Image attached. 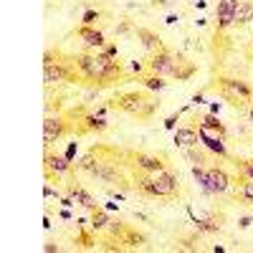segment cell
<instances>
[{
  "mask_svg": "<svg viewBox=\"0 0 253 253\" xmlns=\"http://www.w3.org/2000/svg\"><path fill=\"white\" fill-rule=\"evenodd\" d=\"M76 69L81 71V76L91 81L94 86H107V84H119L124 79V71L119 66L117 58H107L101 53H76L74 56Z\"/></svg>",
  "mask_w": 253,
  "mask_h": 253,
  "instance_id": "cell-1",
  "label": "cell"
},
{
  "mask_svg": "<svg viewBox=\"0 0 253 253\" xmlns=\"http://www.w3.org/2000/svg\"><path fill=\"white\" fill-rule=\"evenodd\" d=\"M139 193L150 195V198H175L180 193V180L172 170H162V172H142L132 177Z\"/></svg>",
  "mask_w": 253,
  "mask_h": 253,
  "instance_id": "cell-2",
  "label": "cell"
},
{
  "mask_svg": "<svg viewBox=\"0 0 253 253\" xmlns=\"http://www.w3.org/2000/svg\"><path fill=\"white\" fill-rule=\"evenodd\" d=\"M107 107H114L124 114H129V117H137V119H152L160 109V101L152 96V94H147V91H124V94H117Z\"/></svg>",
  "mask_w": 253,
  "mask_h": 253,
  "instance_id": "cell-3",
  "label": "cell"
},
{
  "mask_svg": "<svg viewBox=\"0 0 253 253\" xmlns=\"http://www.w3.org/2000/svg\"><path fill=\"white\" fill-rule=\"evenodd\" d=\"M213 86L218 89V94L230 101L233 107H251V101H253V89L248 86L246 81L241 79H233V76H218Z\"/></svg>",
  "mask_w": 253,
  "mask_h": 253,
  "instance_id": "cell-4",
  "label": "cell"
},
{
  "mask_svg": "<svg viewBox=\"0 0 253 253\" xmlns=\"http://www.w3.org/2000/svg\"><path fill=\"white\" fill-rule=\"evenodd\" d=\"M81 76V71L76 69L74 56L71 61H43V81L48 84H76Z\"/></svg>",
  "mask_w": 253,
  "mask_h": 253,
  "instance_id": "cell-5",
  "label": "cell"
},
{
  "mask_svg": "<svg viewBox=\"0 0 253 253\" xmlns=\"http://www.w3.org/2000/svg\"><path fill=\"white\" fill-rule=\"evenodd\" d=\"M180 58H182V53H172V51H167L165 46L160 48V51H155L152 53V58H150V71L152 74H157V76H170V79H175L177 76V69H180Z\"/></svg>",
  "mask_w": 253,
  "mask_h": 253,
  "instance_id": "cell-6",
  "label": "cell"
},
{
  "mask_svg": "<svg viewBox=\"0 0 253 253\" xmlns=\"http://www.w3.org/2000/svg\"><path fill=\"white\" fill-rule=\"evenodd\" d=\"M230 187V175L223 170V167H208V177H205V185H203V190L208 195H220V193H225V190Z\"/></svg>",
  "mask_w": 253,
  "mask_h": 253,
  "instance_id": "cell-7",
  "label": "cell"
},
{
  "mask_svg": "<svg viewBox=\"0 0 253 253\" xmlns=\"http://www.w3.org/2000/svg\"><path fill=\"white\" fill-rule=\"evenodd\" d=\"M71 129H76V126H69L66 117H46V122H43V142H46V144H53V142H58L63 134H69ZM76 132H79V129H76Z\"/></svg>",
  "mask_w": 253,
  "mask_h": 253,
  "instance_id": "cell-8",
  "label": "cell"
},
{
  "mask_svg": "<svg viewBox=\"0 0 253 253\" xmlns=\"http://www.w3.org/2000/svg\"><path fill=\"white\" fill-rule=\"evenodd\" d=\"M238 5H241V0H218V5H215V18H218L215 36H218V33H223L225 28L233 26Z\"/></svg>",
  "mask_w": 253,
  "mask_h": 253,
  "instance_id": "cell-9",
  "label": "cell"
},
{
  "mask_svg": "<svg viewBox=\"0 0 253 253\" xmlns=\"http://www.w3.org/2000/svg\"><path fill=\"white\" fill-rule=\"evenodd\" d=\"M109 230H112V236H117V243H124V248H139L147 241L142 233H137L134 228L124 225V223H112Z\"/></svg>",
  "mask_w": 253,
  "mask_h": 253,
  "instance_id": "cell-10",
  "label": "cell"
},
{
  "mask_svg": "<svg viewBox=\"0 0 253 253\" xmlns=\"http://www.w3.org/2000/svg\"><path fill=\"white\" fill-rule=\"evenodd\" d=\"M74 170V162L71 160H66V155H56V152H48L46 155V177H48V182H58V177L63 175V172H71Z\"/></svg>",
  "mask_w": 253,
  "mask_h": 253,
  "instance_id": "cell-11",
  "label": "cell"
},
{
  "mask_svg": "<svg viewBox=\"0 0 253 253\" xmlns=\"http://www.w3.org/2000/svg\"><path fill=\"white\" fill-rule=\"evenodd\" d=\"M129 157L137 165V170H142V172H162V170H167V157L165 155H144V152L132 155L129 152Z\"/></svg>",
  "mask_w": 253,
  "mask_h": 253,
  "instance_id": "cell-12",
  "label": "cell"
},
{
  "mask_svg": "<svg viewBox=\"0 0 253 253\" xmlns=\"http://www.w3.org/2000/svg\"><path fill=\"white\" fill-rule=\"evenodd\" d=\"M198 132H200V142L208 147L210 152H215L218 157H228V150H225V144H223V139H225V137H220L218 132L203 129V126H198Z\"/></svg>",
  "mask_w": 253,
  "mask_h": 253,
  "instance_id": "cell-13",
  "label": "cell"
},
{
  "mask_svg": "<svg viewBox=\"0 0 253 253\" xmlns=\"http://www.w3.org/2000/svg\"><path fill=\"white\" fill-rule=\"evenodd\" d=\"M76 33H79V38H84V43H86L89 48L101 51L104 46H107V41H104V33H101V31H96L94 26H81Z\"/></svg>",
  "mask_w": 253,
  "mask_h": 253,
  "instance_id": "cell-14",
  "label": "cell"
},
{
  "mask_svg": "<svg viewBox=\"0 0 253 253\" xmlns=\"http://www.w3.org/2000/svg\"><path fill=\"white\" fill-rule=\"evenodd\" d=\"M200 142V132L195 126H177L175 129V144L180 147H198Z\"/></svg>",
  "mask_w": 253,
  "mask_h": 253,
  "instance_id": "cell-15",
  "label": "cell"
},
{
  "mask_svg": "<svg viewBox=\"0 0 253 253\" xmlns=\"http://www.w3.org/2000/svg\"><path fill=\"white\" fill-rule=\"evenodd\" d=\"M134 33H137V38L142 41V46L147 51H160L162 48V41H160V36L155 31H150V28H134Z\"/></svg>",
  "mask_w": 253,
  "mask_h": 253,
  "instance_id": "cell-16",
  "label": "cell"
},
{
  "mask_svg": "<svg viewBox=\"0 0 253 253\" xmlns=\"http://www.w3.org/2000/svg\"><path fill=\"white\" fill-rule=\"evenodd\" d=\"M69 195L79 203V205H84V208H86V210H94V208H99V203L86 193V190H84V187H79V185H69Z\"/></svg>",
  "mask_w": 253,
  "mask_h": 253,
  "instance_id": "cell-17",
  "label": "cell"
},
{
  "mask_svg": "<svg viewBox=\"0 0 253 253\" xmlns=\"http://www.w3.org/2000/svg\"><path fill=\"white\" fill-rule=\"evenodd\" d=\"M198 126H203V129H210V132H218L220 137H225L228 134V129H225V124L218 119V114H213V112H210V114H205L203 119H200V124Z\"/></svg>",
  "mask_w": 253,
  "mask_h": 253,
  "instance_id": "cell-18",
  "label": "cell"
},
{
  "mask_svg": "<svg viewBox=\"0 0 253 253\" xmlns=\"http://www.w3.org/2000/svg\"><path fill=\"white\" fill-rule=\"evenodd\" d=\"M253 20V3L251 0H241V5L236 10V20H233V26H246Z\"/></svg>",
  "mask_w": 253,
  "mask_h": 253,
  "instance_id": "cell-19",
  "label": "cell"
},
{
  "mask_svg": "<svg viewBox=\"0 0 253 253\" xmlns=\"http://www.w3.org/2000/svg\"><path fill=\"white\" fill-rule=\"evenodd\" d=\"M112 225L109 215H107V210L104 208H94L91 210V230H107Z\"/></svg>",
  "mask_w": 253,
  "mask_h": 253,
  "instance_id": "cell-20",
  "label": "cell"
},
{
  "mask_svg": "<svg viewBox=\"0 0 253 253\" xmlns=\"http://www.w3.org/2000/svg\"><path fill=\"white\" fill-rule=\"evenodd\" d=\"M147 89H152V91H160V89H165L167 86V81H165V76H157V74H152V76H142L139 79Z\"/></svg>",
  "mask_w": 253,
  "mask_h": 253,
  "instance_id": "cell-21",
  "label": "cell"
},
{
  "mask_svg": "<svg viewBox=\"0 0 253 253\" xmlns=\"http://www.w3.org/2000/svg\"><path fill=\"white\" fill-rule=\"evenodd\" d=\"M195 228H198V233H218V230H220V223H215V220H200V218H195Z\"/></svg>",
  "mask_w": 253,
  "mask_h": 253,
  "instance_id": "cell-22",
  "label": "cell"
},
{
  "mask_svg": "<svg viewBox=\"0 0 253 253\" xmlns=\"http://www.w3.org/2000/svg\"><path fill=\"white\" fill-rule=\"evenodd\" d=\"M238 195H241V200H243L246 205H253V180L246 177V182H243L241 190H238Z\"/></svg>",
  "mask_w": 253,
  "mask_h": 253,
  "instance_id": "cell-23",
  "label": "cell"
},
{
  "mask_svg": "<svg viewBox=\"0 0 253 253\" xmlns=\"http://www.w3.org/2000/svg\"><path fill=\"white\" fill-rule=\"evenodd\" d=\"M182 112H185V109H180V112H175V114H170V117L165 119V129H167V132H175V126H177V122H180Z\"/></svg>",
  "mask_w": 253,
  "mask_h": 253,
  "instance_id": "cell-24",
  "label": "cell"
},
{
  "mask_svg": "<svg viewBox=\"0 0 253 253\" xmlns=\"http://www.w3.org/2000/svg\"><path fill=\"white\" fill-rule=\"evenodd\" d=\"M241 170H243V177H248V180H253V160H238L236 162Z\"/></svg>",
  "mask_w": 253,
  "mask_h": 253,
  "instance_id": "cell-25",
  "label": "cell"
},
{
  "mask_svg": "<svg viewBox=\"0 0 253 253\" xmlns=\"http://www.w3.org/2000/svg\"><path fill=\"white\" fill-rule=\"evenodd\" d=\"M101 18V13L99 10H86V13H84V26H96V20Z\"/></svg>",
  "mask_w": 253,
  "mask_h": 253,
  "instance_id": "cell-26",
  "label": "cell"
},
{
  "mask_svg": "<svg viewBox=\"0 0 253 253\" xmlns=\"http://www.w3.org/2000/svg\"><path fill=\"white\" fill-rule=\"evenodd\" d=\"M187 157L193 160V162H198V165H203L208 155H205V152H198V150H190V147H187Z\"/></svg>",
  "mask_w": 253,
  "mask_h": 253,
  "instance_id": "cell-27",
  "label": "cell"
},
{
  "mask_svg": "<svg viewBox=\"0 0 253 253\" xmlns=\"http://www.w3.org/2000/svg\"><path fill=\"white\" fill-rule=\"evenodd\" d=\"M101 56H107V58H117V53H119V48L114 46V43H109V46H104L101 51H99Z\"/></svg>",
  "mask_w": 253,
  "mask_h": 253,
  "instance_id": "cell-28",
  "label": "cell"
},
{
  "mask_svg": "<svg viewBox=\"0 0 253 253\" xmlns=\"http://www.w3.org/2000/svg\"><path fill=\"white\" fill-rule=\"evenodd\" d=\"M79 243H81L84 248H91V246H94V238H91L89 233H81V236H79Z\"/></svg>",
  "mask_w": 253,
  "mask_h": 253,
  "instance_id": "cell-29",
  "label": "cell"
},
{
  "mask_svg": "<svg viewBox=\"0 0 253 253\" xmlns=\"http://www.w3.org/2000/svg\"><path fill=\"white\" fill-rule=\"evenodd\" d=\"M74 155H76V142H71V144H69V150H66V160H71V162H74Z\"/></svg>",
  "mask_w": 253,
  "mask_h": 253,
  "instance_id": "cell-30",
  "label": "cell"
},
{
  "mask_svg": "<svg viewBox=\"0 0 253 253\" xmlns=\"http://www.w3.org/2000/svg\"><path fill=\"white\" fill-rule=\"evenodd\" d=\"M43 195H46V198H58V193H56V190H53L51 185H46V190H43Z\"/></svg>",
  "mask_w": 253,
  "mask_h": 253,
  "instance_id": "cell-31",
  "label": "cell"
},
{
  "mask_svg": "<svg viewBox=\"0 0 253 253\" xmlns=\"http://www.w3.org/2000/svg\"><path fill=\"white\" fill-rule=\"evenodd\" d=\"M251 223H253V218H251V215H246V218H241V220H238V225H241V228H251Z\"/></svg>",
  "mask_w": 253,
  "mask_h": 253,
  "instance_id": "cell-32",
  "label": "cell"
},
{
  "mask_svg": "<svg viewBox=\"0 0 253 253\" xmlns=\"http://www.w3.org/2000/svg\"><path fill=\"white\" fill-rule=\"evenodd\" d=\"M195 104H203V91L193 96V101H190V107H195Z\"/></svg>",
  "mask_w": 253,
  "mask_h": 253,
  "instance_id": "cell-33",
  "label": "cell"
},
{
  "mask_svg": "<svg viewBox=\"0 0 253 253\" xmlns=\"http://www.w3.org/2000/svg\"><path fill=\"white\" fill-rule=\"evenodd\" d=\"M43 251H46V253H53V251H58V246H53V243H46V246H43Z\"/></svg>",
  "mask_w": 253,
  "mask_h": 253,
  "instance_id": "cell-34",
  "label": "cell"
},
{
  "mask_svg": "<svg viewBox=\"0 0 253 253\" xmlns=\"http://www.w3.org/2000/svg\"><path fill=\"white\" fill-rule=\"evenodd\" d=\"M129 31V23H122V26H117V33H126Z\"/></svg>",
  "mask_w": 253,
  "mask_h": 253,
  "instance_id": "cell-35",
  "label": "cell"
},
{
  "mask_svg": "<svg viewBox=\"0 0 253 253\" xmlns=\"http://www.w3.org/2000/svg\"><path fill=\"white\" fill-rule=\"evenodd\" d=\"M246 114H248V122H251V124H253V101H251V107H248V109H246Z\"/></svg>",
  "mask_w": 253,
  "mask_h": 253,
  "instance_id": "cell-36",
  "label": "cell"
},
{
  "mask_svg": "<svg viewBox=\"0 0 253 253\" xmlns=\"http://www.w3.org/2000/svg\"><path fill=\"white\" fill-rule=\"evenodd\" d=\"M172 0H152V5H170Z\"/></svg>",
  "mask_w": 253,
  "mask_h": 253,
  "instance_id": "cell-37",
  "label": "cell"
}]
</instances>
